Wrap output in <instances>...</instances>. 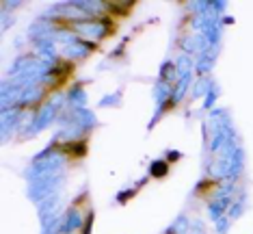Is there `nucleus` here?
<instances>
[{
	"instance_id": "1",
	"label": "nucleus",
	"mask_w": 253,
	"mask_h": 234,
	"mask_svg": "<svg viewBox=\"0 0 253 234\" xmlns=\"http://www.w3.org/2000/svg\"><path fill=\"white\" fill-rule=\"evenodd\" d=\"M67 161V154L63 150H56L52 154H42L39 152L33 163L26 167L24 176L28 182L33 180H39V178H45V176H54V174H63V165Z\"/></svg>"
},
{
	"instance_id": "13",
	"label": "nucleus",
	"mask_w": 253,
	"mask_h": 234,
	"mask_svg": "<svg viewBox=\"0 0 253 234\" xmlns=\"http://www.w3.org/2000/svg\"><path fill=\"white\" fill-rule=\"evenodd\" d=\"M67 147L63 152L65 154H74V156H83V154H87V143L84 141H80V139H76V141H70V143H65Z\"/></svg>"
},
{
	"instance_id": "16",
	"label": "nucleus",
	"mask_w": 253,
	"mask_h": 234,
	"mask_svg": "<svg viewBox=\"0 0 253 234\" xmlns=\"http://www.w3.org/2000/svg\"><path fill=\"white\" fill-rule=\"evenodd\" d=\"M240 215H243V204H240V202H234V204H232V208L227 210V217H229V221L238 219Z\"/></svg>"
},
{
	"instance_id": "10",
	"label": "nucleus",
	"mask_w": 253,
	"mask_h": 234,
	"mask_svg": "<svg viewBox=\"0 0 253 234\" xmlns=\"http://www.w3.org/2000/svg\"><path fill=\"white\" fill-rule=\"evenodd\" d=\"M188 85H191V74H188V76L177 78V83L173 85V95H171V106H175L177 102H182V100H184V95H186V91H188Z\"/></svg>"
},
{
	"instance_id": "6",
	"label": "nucleus",
	"mask_w": 253,
	"mask_h": 234,
	"mask_svg": "<svg viewBox=\"0 0 253 234\" xmlns=\"http://www.w3.org/2000/svg\"><path fill=\"white\" fill-rule=\"evenodd\" d=\"M93 48H95L93 42H87V39L78 37L76 42L67 44L65 48H63V56H65V59H84L87 54L93 52Z\"/></svg>"
},
{
	"instance_id": "14",
	"label": "nucleus",
	"mask_w": 253,
	"mask_h": 234,
	"mask_svg": "<svg viewBox=\"0 0 253 234\" xmlns=\"http://www.w3.org/2000/svg\"><path fill=\"white\" fill-rule=\"evenodd\" d=\"M167 171H169V163L167 161H154L149 165V174H152L154 178H165Z\"/></svg>"
},
{
	"instance_id": "11",
	"label": "nucleus",
	"mask_w": 253,
	"mask_h": 234,
	"mask_svg": "<svg viewBox=\"0 0 253 234\" xmlns=\"http://www.w3.org/2000/svg\"><path fill=\"white\" fill-rule=\"evenodd\" d=\"M65 98L67 102H70L72 106H76V108H83V104L87 102V94H84V89L80 87V85H76V87H72L70 91L65 94Z\"/></svg>"
},
{
	"instance_id": "2",
	"label": "nucleus",
	"mask_w": 253,
	"mask_h": 234,
	"mask_svg": "<svg viewBox=\"0 0 253 234\" xmlns=\"http://www.w3.org/2000/svg\"><path fill=\"white\" fill-rule=\"evenodd\" d=\"M63 102H67L65 95H54V98L50 100L43 108H39V111L35 113V117H33L31 126H28V130H26L24 135H26V137H33V135L42 133L45 126H50V124H52L54 119L61 115V106H63Z\"/></svg>"
},
{
	"instance_id": "17",
	"label": "nucleus",
	"mask_w": 253,
	"mask_h": 234,
	"mask_svg": "<svg viewBox=\"0 0 253 234\" xmlns=\"http://www.w3.org/2000/svg\"><path fill=\"white\" fill-rule=\"evenodd\" d=\"M214 224H216V230H218V234H225L232 221H229V217H225V215H223V217H221V219H218V221H214Z\"/></svg>"
},
{
	"instance_id": "20",
	"label": "nucleus",
	"mask_w": 253,
	"mask_h": 234,
	"mask_svg": "<svg viewBox=\"0 0 253 234\" xmlns=\"http://www.w3.org/2000/svg\"><path fill=\"white\" fill-rule=\"evenodd\" d=\"M132 195H136V189H128V191H119L117 193V202H128V199L132 197Z\"/></svg>"
},
{
	"instance_id": "5",
	"label": "nucleus",
	"mask_w": 253,
	"mask_h": 234,
	"mask_svg": "<svg viewBox=\"0 0 253 234\" xmlns=\"http://www.w3.org/2000/svg\"><path fill=\"white\" fill-rule=\"evenodd\" d=\"M83 226H84V215L78 206H70L63 213L61 234H76V230H83Z\"/></svg>"
},
{
	"instance_id": "3",
	"label": "nucleus",
	"mask_w": 253,
	"mask_h": 234,
	"mask_svg": "<svg viewBox=\"0 0 253 234\" xmlns=\"http://www.w3.org/2000/svg\"><path fill=\"white\" fill-rule=\"evenodd\" d=\"M61 187H63V174L45 176V178H39V180L28 182V191H26V195H28V199H31V202L42 204L43 199H48V197L56 195Z\"/></svg>"
},
{
	"instance_id": "21",
	"label": "nucleus",
	"mask_w": 253,
	"mask_h": 234,
	"mask_svg": "<svg viewBox=\"0 0 253 234\" xmlns=\"http://www.w3.org/2000/svg\"><path fill=\"white\" fill-rule=\"evenodd\" d=\"M180 158H182V152H177V150H169V152H167V163L180 161Z\"/></svg>"
},
{
	"instance_id": "12",
	"label": "nucleus",
	"mask_w": 253,
	"mask_h": 234,
	"mask_svg": "<svg viewBox=\"0 0 253 234\" xmlns=\"http://www.w3.org/2000/svg\"><path fill=\"white\" fill-rule=\"evenodd\" d=\"M175 67H177V78L188 76V74H191V70H193V59H191V56H186V54H182L180 59H177Z\"/></svg>"
},
{
	"instance_id": "18",
	"label": "nucleus",
	"mask_w": 253,
	"mask_h": 234,
	"mask_svg": "<svg viewBox=\"0 0 253 234\" xmlns=\"http://www.w3.org/2000/svg\"><path fill=\"white\" fill-rule=\"evenodd\" d=\"M216 98H218V91H216V87H212V89L208 91V98L204 100V108H212V104H214Z\"/></svg>"
},
{
	"instance_id": "19",
	"label": "nucleus",
	"mask_w": 253,
	"mask_h": 234,
	"mask_svg": "<svg viewBox=\"0 0 253 234\" xmlns=\"http://www.w3.org/2000/svg\"><path fill=\"white\" fill-rule=\"evenodd\" d=\"M91 228H93V210L87 213V224L83 226V230H80L78 234H91Z\"/></svg>"
},
{
	"instance_id": "15",
	"label": "nucleus",
	"mask_w": 253,
	"mask_h": 234,
	"mask_svg": "<svg viewBox=\"0 0 253 234\" xmlns=\"http://www.w3.org/2000/svg\"><path fill=\"white\" fill-rule=\"evenodd\" d=\"M119 102H122V94L115 91V94H111V95H106V98L100 100V106H113V104H119Z\"/></svg>"
},
{
	"instance_id": "22",
	"label": "nucleus",
	"mask_w": 253,
	"mask_h": 234,
	"mask_svg": "<svg viewBox=\"0 0 253 234\" xmlns=\"http://www.w3.org/2000/svg\"><path fill=\"white\" fill-rule=\"evenodd\" d=\"M195 234H206V232H195Z\"/></svg>"
},
{
	"instance_id": "4",
	"label": "nucleus",
	"mask_w": 253,
	"mask_h": 234,
	"mask_svg": "<svg viewBox=\"0 0 253 234\" xmlns=\"http://www.w3.org/2000/svg\"><path fill=\"white\" fill-rule=\"evenodd\" d=\"M70 28L80 39H87V42H97V39L106 37L111 33V22L108 20H80L70 24Z\"/></svg>"
},
{
	"instance_id": "9",
	"label": "nucleus",
	"mask_w": 253,
	"mask_h": 234,
	"mask_svg": "<svg viewBox=\"0 0 253 234\" xmlns=\"http://www.w3.org/2000/svg\"><path fill=\"white\" fill-rule=\"evenodd\" d=\"M158 81L160 83H167V85H175L177 83V67L173 61H165L163 65H160V74H158Z\"/></svg>"
},
{
	"instance_id": "8",
	"label": "nucleus",
	"mask_w": 253,
	"mask_h": 234,
	"mask_svg": "<svg viewBox=\"0 0 253 234\" xmlns=\"http://www.w3.org/2000/svg\"><path fill=\"white\" fill-rule=\"evenodd\" d=\"M171 95H173V85H167V83H156L154 85V100H156L158 106L171 102Z\"/></svg>"
},
{
	"instance_id": "7",
	"label": "nucleus",
	"mask_w": 253,
	"mask_h": 234,
	"mask_svg": "<svg viewBox=\"0 0 253 234\" xmlns=\"http://www.w3.org/2000/svg\"><path fill=\"white\" fill-rule=\"evenodd\" d=\"M37 213H39V219L42 221L50 219V217H54V215H61V195L59 193L43 199L42 204H37Z\"/></svg>"
}]
</instances>
